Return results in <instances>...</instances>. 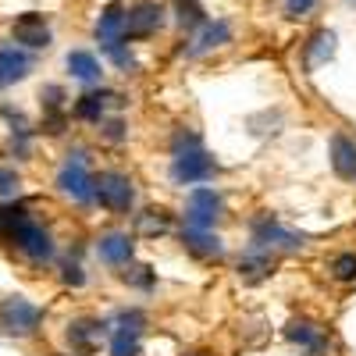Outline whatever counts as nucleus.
<instances>
[{"mask_svg":"<svg viewBox=\"0 0 356 356\" xmlns=\"http://www.w3.org/2000/svg\"><path fill=\"white\" fill-rule=\"evenodd\" d=\"M228 40H232V25H228L225 18L203 22V29L196 33V40H193V47H189V57H203V54H211V50L225 47Z\"/></svg>","mask_w":356,"mask_h":356,"instance_id":"nucleus-14","label":"nucleus"},{"mask_svg":"<svg viewBox=\"0 0 356 356\" xmlns=\"http://www.w3.org/2000/svg\"><path fill=\"white\" fill-rule=\"evenodd\" d=\"M332 271H335L339 282H356V253H342V257H335Z\"/></svg>","mask_w":356,"mask_h":356,"instance_id":"nucleus-25","label":"nucleus"},{"mask_svg":"<svg viewBox=\"0 0 356 356\" xmlns=\"http://www.w3.org/2000/svg\"><path fill=\"white\" fill-rule=\"evenodd\" d=\"M18 186H22L18 171H15V168H4V164H0V196H15V193H18Z\"/></svg>","mask_w":356,"mask_h":356,"instance_id":"nucleus-26","label":"nucleus"},{"mask_svg":"<svg viewBox=\"0 0 356 356\" xmlns=\"http://www.w3.org/2000/svg\"><path fill=\"white\" fill-rule=\"evenodd\" d=\"M353 4H356V0H353Z\"/></svg>","mask_w":356,"mask_h":356,"instance_id":"nucleus-31","label":"nucleus"},{"mask_svg":"<svg viewBox=\"0 0 356 356\" xmlns=\"http://www.w3.org/2000/svg\"><path fill=\"white\" fill-rule=\"evenodd\" d=\"M57 189L65 196H72L75 203H89L93 200V175H89V164H86V154H68V161L57 171Z\"/></svg>","mask_w":356,"mask_h":356,"instance_id":"nucleus-4","label":"nucleus"},{"mask_svg":"<svg viewBox=\"0 0 356 356\" xmlns=\"http://www.w3.org/2000/svg\"><path fill=\"white\" fill-rule=\"evenodd\" d=\"M214 171H218V161L203 154L200 136L186 132V136L175 139V161H171V182L175 186L207 182V178H214Z\"/></svg>","mask_w":356,"mask_h":356,"instance_id":"nucleus-1","label":"nucleus"},{"mask_svg":"<svg viewBox=\"0 0 356 356\" xmlns=\"http://www.w3.org/2000/svg\"><path fill=\"white\" fill-rule=\"evenodd\" d=\"M182 243H186L189 253H196V257H203V260L225 257V243L218 239L211 228H189V225H186V228H182Z\"/></svg>","mask_w":356,"mask_h":356,"instance_id":"nucleus-13","label":"nucleus"},{"mask_svg":"<svg viewBox=\"0 0 356 356\" xmlns=\"http://www.w3.org/2000/svg\"><path fill=\"white\" fill-rule=\"evenodd\" d=\"M125 282H132V285H143V289H150V285H154V275L146 271V267H132V271H125Z\"/></svg>","mask_w":356,"mask_h":356,"instance_id":"nucleus-28","label":"nucleus"},{"mask_svg":"<svg viewBox=\"0 0 356 356\" xmlns=\"http://www.w3.org/2000/svg\"><path fill=\"white\" fill-rule=\"evenodd\" d=\"M104 328H107V324H100V321H75L68 328V342L75 349H93V342L104 335Z\"/></svg>","mask_w":356,"mask_h":356,"instance_id":"nucleus-21","label":"nucleus"},{"mask_svg":"<svg viewBox=\"0 0 356 356\" xmlns=\"http://www.w3.org/2000/svg\"><path fill=\"white\" fill-rule=\"evenodd\" d=\"M161 25H164V8L157 0H139V4H132L125 11V36L146 40V36H154Z\"/></svg>","mask_w":356,"mask_h":356,"instance_id":"nucleus-8","label":"nucleus"},{"mask_svg":"<svg viewBox=\"0 0 356 356\" xmlns=\"http://www.w3.org/2000/svg\"><path fill=\"white\" fill-rule=\"evenodd\" d=\"M171 228V218L164 214V211H146V214H139V232L143 235H164Z\"/></svg>","mask_w":356,"mask_h":356,"instance_id":"nucleus-24","label":"nucleus"},{"mask_svg":"<svg viewBox=\"0 0 356 356\" xmlns=\"http://www.w3.org/2000/svg\"><path fill=\"white\" fill-rule=\"evenodd\" d=\"M97 40H100V47H111V43L125 40V8L122 4L104 8V15L97 22Z\"/></svg>","mask_w":356,"mask_h":356,"instance_id":"nucleus-16","label":"nucleus"},{"mask_svg":"<svg viewBox=\"0 0 356 356\" xmlns=\"http://www.w3.org/2000/svg\"><path fill=\"white\" fill-rule=\"evenodd\" d=\"M146 328V317L139 310H122L111 328V356H139V339Z\"/></svg>","mask_w":356,"mask_h":356,"instance_id":"nucleus-6","label":"nucleus"},{"mask_svg":"<svg viewBox=\"0 0 356 356\" xmlns=\"http://www.w3.org/2000/svg\"><path fill=\"white\" fill-rule=\"evenodd\" d=\"M332 168L346 182L356 178V143L349 136H332Z\"/></svg>","mask_w":356,"mask_h":356,"instance_id":"nucleus-17","label":"nucleus"},{"mask_svg":"<svg viewBox=\"0 0 356 356\" xmlns=\"http://www.w3.org/2000/svg\"><path fill=\"white\" fill-rule=\"evenodd\" d=\"M239 275H243L246 282L267 278V275H271V253L260 250V246H250V250L239 257Z\"/></svg>","mask_w":356,"mask_h":356,"instance_id":"nucleus-18","label":"nucleus"},{"mask_svg":"<svg viewBox=\"0 0 356 356\" xmlns=\"http://www.w3.org/2000/svg\"><path fill=\"white\" fill-rule=\"evenodd\" d=\"M285 339L292 342V346H300L303 353H310V356H324L328 353V335H324L314 321H289V328H285Z\"/></svg>","mask_w":356,"mask_h":356,"instance_id":"nucleus-11","label":"nucleus"},{"mask_svg":"<svg viewBox=\"0 0 356 356\" xmlns=\"http://www.w3.org/2000/svg\"><path fill=\"white\" fill-rule=\"evenodd\" d=\"M11 243H15L29 260H33V264H47V260H54V239H50V232H47L43 225H36L33 218H25V221L15 228Z\"/></svg>","mask_w":356,"mask_h":356,"instance_id":"nucleus-7","label":"nucleus"},{"mask_svg":"<svg viewBox=\"0 0 356 356\" xmlns=\"http://www.w3.org/2000/svg\"><path fill=\"white\" fill-rule=\"evenodd\" d=\"M107 100H111V93H86V97H79L75 118H82V122H100Z\"/></svg>","mask_w":356,"mask_h":356,"instance_id":"nucleus-22","label":"nucleus"},{"mask_svg":"<svg viewBox=\"0 0 356 356\" xmlns=\"http://www.w3.org/2000/svg\"><path fill=\"white\" fill-rule=\"evenodd\" d=\"M221 218V196L214 189H196L186 200V225L189 228H214Z\"/></svg>","mask_w":356,"mask_h":356,"instance_id":"nucleus-9","label":"nucleus"},{"mask_svg":"<svg viewBox=\"0 0 356 356\" xmlns=\"http://www.w3.org/2000/svg\"><path fill=\"white\" fill-rule=\"evenodd\" d=\"M33 72V57L18 47H0V89H8Z\"/></svg>","mask_w":356,"mask_h":356,"instance_id":"nucleus-12","label":"nucleus"},{"mask_svg":"<svg viewBox=\"0 0 356 356\" xmlns=\"http://www.w3.org/2000/svg\"><path fill=\"white\" fill-rule=\"evenodd\" d=\"M332 54H335V33L321 29V33L310 36V43H307V65H310V68L328 65V61H332Z\"/></svg>","mask_w":356,"mask_h":356,"instance_id":"nucleus-20","label":"nucleus"},{"mask_svg":"<svg viewBox=\"0 0 356 356\" xmlns=\"http://www.w3.org/2000/svg\"><path fill=\"white\" fill-rule=\"evenodd\" d=\"M93 200H100V207H107L111 214H129L136 203L132 178L125 171H100L93 178Z\"/></svg>","mask_w":356,"mask_h":356,"instance_id":"nucleus-2","label":"nucleus"},{"mask_svg":"<svg viewBox=\"0 0 356 356\" xmlns=\"http://www.w3.org/2000/svg\"><path fill=\"white\" fill-rule=\"evenodd\" d=\"M65 65H68V72H72V79H79V82H97L100 75H104V68H100V61L89 50H72L68 57H65Z\"/></svg>","mask_w":356,"mask_h":356,"instance_id":"nucleus-19","label":"nucleus"},{"mask_svg":"<svg viewBox=\"0 0 356 356\" xmlns=\"http://www.w3.org/2000/svg\"><path fill=\"white\" fill-rule=\"evenodd\" d=\"M65 282H68V285H75V289H79V285H86V275H82V267H79V264H72V260L65 264Z\"/></svg>","mask_w":356,"mask_h":356,"instance_id":"nucleus-29","label":"nucleus"},{"mask_svg":"<svg viewBox=\"0 0 356 356\" xmlns=\"http://www.w3.org/2000/svg\"><path fill=\"white\" fill-rule=\"evenodd\" d=\"M132 253H136V243H132L129 232H107L104 239L97 243V257L104 264H129Z\"/></svg>","mask_w":356,"mask_h":356,"instance_id":"nucleus-15","label":"nucleus"},{"mask_svg":"<svg viewBox=\"0 0 356 356\" xmlns=\"http://www.w3.org/2000/svg\"><path fill=\"white\" fill-rule=\"evenodd\" d=\"M43 324V310L36 303H29L25 296H8L0 300V332H8L15 339H25V335H36Z\"/></svg>","mask_w":356,"mask_h":356,"instance_id":"nucleus-3","label":"nucleus"},{"mask_svg":"<svg viewBox=\"0 0 356 356\" xmlns=\"http://www.w3.org/2000/svg\"><path fill=\"white\" fill-rule=\"evenodd\" d=\"M11 33H15V43H22V47H29V50H47V47H50V25H47L43 15H36V11L18 15L15 25H11Z\"/></svg>","mask_w":356,"mask_h":356,"instance_id":"nucleus-10","label":"nucleus"},{"mask_svg":"<svg viewBox=\"0 0 356 356\" xmlns=\"http://www.w3.org/2000/svg\"><path fill=\"white\" fill-rule=\"evenodd\" d=\"M25 218H29V211H25L22 203H15V207H0V239H11L15 228H18Z\"/></svg>","mask_w":356,"mask_h":356,"instance_id":"nucleus-23","label":"nucleus"},{"mask_svg":"<svg viewBox=\"0 0 356 356\" xmlns=\"http://www.w3.org/2000/svg\"><path fill=\"white\" fill-rule=\"evenodd\" d=\"M314 8H317V0H285L289 18H303V15H310Z\"/></svg>","mask_w":356,"mask_h":356,"instance_id":"nucleus-27","label":"nucleus"},{"mask_svg":"<svg viewBox=\"0 0 356 356\" xmlns=\"http://www.w3.org/2000/svg\"><path fill=\"white\" fill-rule=\"evenodd\" d=\"M253 246H260V250H267V253H271V250L296 253V250L307 246V235L285 228V225L275 221V218H257V221H253Z\"/></svg>","mask_w":356,"mask_h":356,"instance_id":"nucleus-5","label":"nucleus"},{"mask_svg":"<svg viewBox=\"0 0 356 356\" xmlns=\"http://www.w3.org/2000/svg\"><path fill=\"white\" fill-rule=\"evenodd\" d=\"M122 129H125V122H111V125H107V129H104V136H107V139H111V143H118V139H122V136H125V132H122Z\"/></svg>","mask_w":356,"mask_h":356,"instance_id":"nucleus-30","label":"nucleus"}]
</instances>
